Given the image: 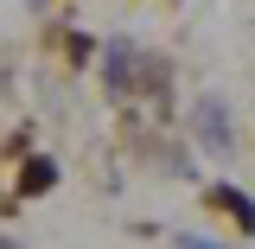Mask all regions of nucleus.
I'll list each match as a JSON object with an SVG mask.
<instances>
[{
  "label": "nucleus",
  "mask_w": 255,
  "mask_h": 249,
  "mask_svg": "<svg viewBox=\"0 0 255 249\" xmlns=\"http://www.w3.org/2000/svg\"><path fill=\"white\" fill-rule=\"evenodd\" d=\"M0 249H6V243H0Z\"/></svg>",
  "instance_id": "39448f33"
},
{
  "label": "nucleus",
  "mask_w": 255,
  "mask_h": 249,
  "mask_svg": "<svg viewBox=\"0 0 255 249\" xmlns=\"http://www.w3.org/2000/svg\"><path fill=\"white\" fill-rule=\"evenodd\" d=\"M179 249H223V243H204V237H179Z\"/></svg>",
  "instance_id": "20e7f679"
},
{
  "label": "nucleus",
  "mask_w": 255,
  "mask_h": 249,
  "mask_svg": "<svg viewBox=\"0 0 255 249\" xmlns=\"http://www.w3.org/2000/svg\"><path fill=\"white\" fill-rule=\"evenodd\" d=\"M51 179H58V173H51L45 160H32V166H26V179H19V186H26V192H45V186H51Z\"/></svg>",
  "instance_id": "f03ea898"
},
{
  "label": "nucleus",
  "mask_w": 255,
  "mask_h": 249,
  "mask_svg": "<svg viewBox=\"0 0 255 249\" xmlns=\"http://www.w3.org/2000/svg\"><path fill=\"white\" fill-rule=\"evenodd\" d=\"M198 122H204V134H211L217 147H223V141H230V134H223V115H217V102H204V109H198Z\"/></svg>",
  "instance_id": "7ed1b4c3"
},
{
  "label": "nucleus",
  "mask_w": 255,
  "mask_h": 249,
  "mask_svg": "<svg viewBox=\"0 0 255 249\" xmlns=\"http://www.w3.org/2000/svg\"><path fill=\"white\" fill-rule=\"evenodd\" d=\"M211 211H223V218H236L243 230H255V198H249V192H230V186H217V192H211Z\"/></svg>",
  "instance_id": "f257e3e1"
}]
</instances>
